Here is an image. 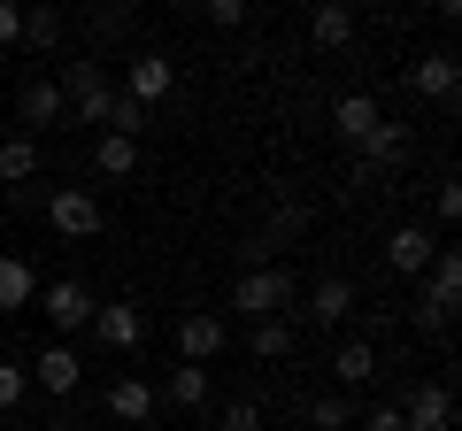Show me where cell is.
Returning <instances> with one entry per match:
<instances>
[{"label": "cell", "mask_w": 462, "mask_h": 431, "mask_svg": "<svg viewBox=\"0 0 462 431\" xmlns=\"http://www.w3.org/2000/svg\"><path fill=\"white\" fill-rule=\"evenodd\" d=\"M32 308H47V324H54V332H85V324H93V308H100V300L85 293L78 278H54L47 293L32 300Z\"/></svg>", "instance_id": "5"}, {"label": "cell", "mask_w": 462, "mask_h": 431, "mask_svg": "<svg viewBox=\"0 0 462 431\" xmlns=\"http://www.w3.org/2000/svg\"><path fill=\"white\" fill-rule=\"evenodd\" d=\"M431 254H439V239H431L424 224H401V232L385 239V270H393V278H424Z\"/></svg>", "instance_id": "8"}, {"label": "cell", "mask_w": 462, "mask_h": 431, "mask_svg": "<svg viewBox=\"0 0 462 431\" xmlns=\"http://www.w3.org/2000/svg\"><path fill=\"white\" fill-rule=\"evenodd\" d=\"M47 224H54L62 239H93L108 216H100V200L85 193V185H54V193H47Z\"/></svg>", "instance_id": "3"}, {"label": "cell", "mask_w": 462, "mask_h": 431, "mask_svg": "<svg viewBox=\"0 0 462 431\" xmlns=\"http://www.w3.org/2000/svg\"><path fill=\"white\" fill-rule=\"evenodd\" d=\"M93 170H100V178H132V170H139V139L100 132V139H93Z\"/></svg>", "instance_id": "20"}, {"label": "cell", "mask_w": 462, "mask_h": 431, "mask_svg": "<svg viewBox=\"0 0 462 431\" xmlns=\"http://www.w3.org/2000/svg\"><path fill=\"white\" fill-rule=\"evenodd\" d=\"M285 308H300V293H293V270L263 262V270H239V278H231V316L263 324V316H285Z\"/></svg>", "instance_id": "1"}, {"label": "cell", "mask_w": 462, "mask_h": 431, "mask_svg": "<svg viewBox=\"0 0 462 431\" xmlns=\"http://www.w3.org/2000/svg\"><path fill=\"white\" fill-rule=\"evenodd\" d=\"M208 400V362H178L170 370V408H200Z\"/></svg>", "instance_id": "24"}, {"label": "cell", "mask_w": 462, "mask_h": 431, "mask_svg": "<svg viewBox=\"0 0 462 431\" xmlns=\"http://www.w3.org/2000/svg\"><path fill=\"white\" fill-rule=\"evenodd\" d=\"M23 393H32V370L0 362V416H8V408H23Z\"/></svg>", "instance_id": "27"}, {"label": "cell", "mask_w": 462, "mask_h": 431, "mask_svg": "<svg viewBox=\"0 0 462 431\" xmlns=\"http://www.w3.org/2000/svg\"><path fill=\"white\" fill-rule=\"evenodd\" d=\"M100 132H124V139H139V132H147V108H139L132 93H108V116H100Z\"/></svg>", "instance_id": "26"}, {"label": "cell", "mask_w": 462, "mask_h": 431, "mask_svg": "<svg viewBox=\"0 0 462 431\" xmlns=\"http://www.w3.org/2000/svg\"><path fill=\"white\" fill-rule=\"evenodd\" d=\"M93 339L116 347V354H132L139 339H147V316H139L132 300H108V308H93Z\"/></svg>", "instance_id": "7"}, {"label": "cell", "mask_w": 462, "mask_h": 431, "mask_svg": "<svg viewBox=\"0 0 462 431\" xmlns=\"http://www.w3.org/2000/svg\"><path fill=\"white\" fill-rule=\"evenodd\" d=\"M355 154H363V178H378V170H401V162H409V124L385 116V124H378V132H370Z\"/></svg>", "instance_id": "10"}, {"label": "cell", "mask_w": 462, "mask_h": 431, "mask_svg": "<svg viewBox=\"0 0 462 431\" xmlns=\"http://www.w3.org/2000/svg\"><path fill=\"white\" fill-rule=\"evenodd\" d=\"M78 378H85L78 347H47V354H39V370H32V385H47V393H78Z\"/></svg>", "instance_id": "19"}, {"label": "cell", "mask_w": 462, "mask_h": 431, "mask_svg": "<svg viewBox=\"0 0 462 431\" xmlns=\"http://www.w3.org/2000/svg\"><path fill=\"white\" fill-rule=\"evenodd\" d=\"M346 424H355V400L346 393H316L309 400V431H346Z\"/></svg>", "instance_id": "25"}, {"label": "cell", "mask_w": 462, "mask_h": 431, "mask_svg": "<svg viewBox=\"0 0 462 431\" xmlns=\"http://www.w3.org/2000/svg\"><path fill=\"white\" fill-rule=\"evenodd\" d=\"M455 85H462V69H455V54H424V62H409V93L416 100H455Z\"/></svg>", "instance_id": "11"}, {"label": "cell", "mask_w": 462, "mask_h": 431, "mask_svg": "<svg viewBox=\"0 0 462 431\" xmlns=\"http://www.w3.org/2000/svg\"><path fill=\"white\" fill-rule=\"evenodd\" d=\"M331 378H339V393H363V385L378 378V347H370V339H346V347L331 354Z\"/></svg>", "instance_id": "16"}, {"label": "cell", "mask_w": 462, "mask_h": 431, "mask_svg": "<svg viewBox=\"0 0 462 431\" xmlns=\"http://www.w3.org/2000/svg\"><path fill=\"white\" fill-rule=\"evenodd\" d=\"M39 300V270L23 262V254H0V316H16Z\"/></svg>", "instance_id": "17"}, {"label": "cell", "mask_w": 462, "mask_h": 431, "mask_svg": "<svg viewBox=\"0 0 462 431\" xmlns=\"http://www.w3.org/2000/svg\"><path fill=\"white\" fill-rule=\"evenodd\" d=\"M23 39V0H0V54Z\"/></svg>", "instance_id": "29"}, {"label": "cell", "mask_w": 462, "mask_h": 431, "mask_svg": "<svg viewBox=\"0 0 462 431\" xmlns=\"http://www.w3.org/2000/svg\"><path fill=\"white\" fill-rule=\"evenodd\" d=\"M224 339H231V324H224V316H208V308H193L178 324V354H185V362H216Z\"/></svg>", "instance_id": "9"}, {"label": "cell", "mask_w": 462, "mask_h": 431, "mask_svg": "<svg viewBox=\"0 0 462 431\" xmlns=\"http://www.w3.org/2000/svg\"><path fill=\"white\" fill-rule=\"evenodd\" d=\"M431 208H439V224H455V216H462V185H455V178H439V193H431Z\"/></svg>", "instance_id": "30"}, {"label": "cell", "mask_w": 462, "mask_h": 431, "mask_svg": "<svg viewBox=\"0 0 462 431\" xmlns=\"http://www.w3.org/2000/svg\"><path fill=\"white\" fill-rule=\"evenodd\" d=\"M346 316H355V285H346V278H316V285H309V324L339 332Z\"/></svg>", "instance_id": "13"}, {"label": "cell", "mask_w": 462, "mask_h": 431, "mask_svg": "<svg viewBox=\"0 0 462 431\" xmlns=\"http://www.w3.org/2000/svg\"><path fill=\"white\" fill-rule=\"evenodd\" d=\"M224 431H263V408H254V400H231V416H224Z\"/></svg>", "instance_id": "31"}, {"label": "cell", "mask_w": 462, "mask_h": 431, "mask_svg": "<svg viewBox=\"0 0 462 431\" xmlns=\"http://www.w3.org/2000/svg\"><path fill=\"white\" fill-rule=\"evenodd\" d=\"M393 408H401V424H409V431H455V393H447L439 378L409 385V393H401Z\"/></svg>", "instance_id": "4"}, {"label": "cell", "mask_w": 462, "mask_h": 431, "mask_svg": "<svg viewBox=\"0 0 462 431\" xmlns=\"http://www.w3.org/2000/svg\"><path fill=\"white\" fill-rule=\"evenodd\" d=\"M108 416H116V424H147V416H154V385L147 378H116L108 385Z\"/></svg>", "instance_id": "18"}, {"label": "cell", "mask_w": 462, "mask_h": 431, "mask_svg": "<svg viewBox=\"0 0 462 431\" xmlns=\"http://www.w3.org/2000/svg\"><path fill=\"white\" fill-rule=\"evenodd\" d=\"M200 8H208L216 32H239V23H247V0H200Z\"/></svg>", "instance_id": "28"}, {"label": "cell", "mask_w": 462, "mask_h": 431, "mask_svg": "<svg viewBox=\"0 0 462 431\" xmlns=\"http://www.w3.org/2000/svg\"><path fill=\"white\" fill-rule=\"evenodd\" d=\"M309 39H316L324 54L355 47V8H346V0H316V16H309Z\"/></svg>", "instance_id": "15"}, {"label": "cell", "mask_w": 462, "mask_h": 431, "mask_svg": "<svg viewBox=\"0 0 462 431\" xmlns=\"http://www.w3.org/2000/svg\"><path fill=\"white\" fill-rule=\"evenodd\" d=\"M54 39H62V16H54L47 0H32V8H23V39H16V47H32V54H54Z\"/></svg>", "instance_id": "23"}, {"label": "cell", "mask_w": 462, "mask_h": 431, "mask_svg": "<svg viewBox=\"0 0 462 431\" xmlns=\"http://www.w3.org/2000/svg\"><path fill=\"white\" fill-rule=\"evenodd\" d=\"M124 431H154V424H124Z\"/></svg>", "instance_id": "33"}, {"label": "cell", "mask_w": 462, "mask_h": 431, "mask_svg": "<svg viewBox=\"0 0 462 431\" xmlns=\"http://www.w3.org/2000/svg\"><path fill=\"white\" fill-rule=\"evenodd\" d=\"M23 178H39V139L32 132L0 139V185H23Z\"/></svg>", "instance_id": "21"}, {"label": "cell", "mask_w": 462, "mask_h": 431, "mask_svg": "<svg viewBox=\"0 0 462 431\" xmlns=\"http://www.w3.org/2000/svg\"><path fill=\"white\" fill-rule=\"evenodd\" d=\"M16 116L32 124V132H47V124H62V116H69L62 85H54V78H32V85H23V93H16Z\"/></svg>", "instance_id": "12"}, {"label": "cell", "mask_w": 462, "mask_h": 431, "mask_svg": "<svg viewBox=\"0 0 462 431\" xmlns=\"http://www.w3.org/2000/svg\"><path fill=\"white\" fill-rule=\"evenodd\" d=\"M124 93H132L139 108L170 100V93H178V62H170V54H132V69H124Z\"/></svg>", "instance_id": "6"}, {"label": "cell", "mask_w": 462, "mask_h": 431, "mask_svg": "<svg viewBox=\"0 0 462 431\" xmlns=\"http://www.w3.org/2000/svg\"><path fill=\"white\" fill-rule=\"evenodd\" d=\"M363 431H409V424H401V408H393V400H378V408L363 416Z\"/></svg>", "instance_id": "32"}, {"label": "cell", "mask_w": 462, "mask_h": 431, "mask_svg": "<svg viewBox=\"0 0 462 431\" xmlns=\"http://www.w3.org/2000/svg\"><path fill=\"white\" fill-rule=\"evenodd\" d=\"M331 124H339V139H346V147H363V139L385 124V108H378V93H346L339 108H331Z\"/></svg>", "instance_id": "14"}, {"label": "cell", "mask_w": 462, "mask_h": 431, "mask_svg": "<svg viewBox=\"0 0 462 431\" xmlns=\"http://www.w3.org/2000/svg\"><path fill=\"white\" fill-rule=\"evenodd\" d=\"M247 347H254V362H285V354H293V324H285V316H263L247 332Z\"/></svg>", "instance_id": "22"}, {"label": "cell", "mask_w": 462, "mask_h": 431, "mask_svg": "<svg viewBox=\"0 0 462 431\" xmlns=\"http://www.w3.org/2000/svg\"><path fill=\"white\" fill-rule=\"evenodd\" d=\"M455 308H462V254L439 239V254L424 262V300H416V324H424V332H447V324H455Z\"/></svg>", "instance_id": "2"}]
</instances>
